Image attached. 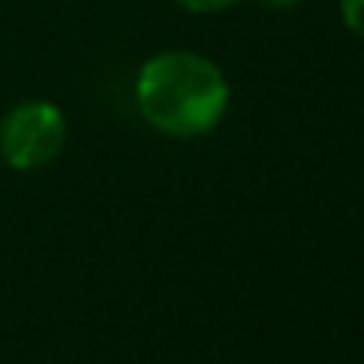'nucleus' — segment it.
<instances>
[{"label":"nucleus","mask_w":364,"mask_h":364,"mask_svg":"<svg viewBox=\"0 0 364 364\" xmlns=\"http://www.w3.org/2000/svg\"><path fill=\"white\" fill-rule=\"evenodd\" d=\"M134 96L147 125L170 138H198L211 132L230 106L224 70L211 58L182 48L147 58Z\"/></svg>","instance_id":"f257e3e1"},{"label":"nucleus","mask_w":364,"mask_h":364,"mask_svg":"<svg viewBox=\"0 0 364 364\" xmlns=\"http://www.w3.org/2000/svg\"><path fill=\"white\" fill-rule=\"evenodd\" d=\"M68 141L64 112L48 100H26L0 122V157L10 170L32 173L58 160Z\"/></svg>","instance_id":"f03ea898"},{"label":"nucleus","mask_w":364,"mask_h":364,"mask_svg":"<svg viewBox=\"0 0 364 364\" xmlns=\"http://www.w3.org/2000/svg\"><path fill=\"white\" fill-rule=\"evenodd\" d=\"M339 13L346 29L364 42V0H339Z\"/></svg>","instance_id":"7ed1b4c3"},{"label":"nucleus","mask_w":364,"mask_h":364,"mask_svg":"<svg viewBox=\"0 0 364 364\" xmlns=\"http://www.w3.org/2000/svg\"><path fill=\"white\" fill-rule=\"evenodd\" d=\"M186 13H224L230 6H237L240 0H173Z\"/></svg>","instance_id":"20e7f679"},{"label":"nucleus","mask_w":364,"mask_h":364,"mask_svg":"<svg viewBox=\"0 0 364 364\" xmlns=\"http://www.w3.org/2000/svg\"><path fill=\"white\" fill-rule=\"evenodd\" d=\"M262 6H269V10H294V6H301L304 0H259Z\"/></svg>","instance_id":"39448f33"}]
</instances>
